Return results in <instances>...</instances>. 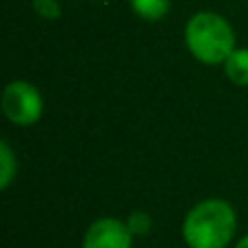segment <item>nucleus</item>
Returning a JSON list of instances; mask_svg holds the SVG:
<instances>
[{"instance_id": "1", "label": "nucleus", "mask_w": 248, "mask_h": 248, "mask_svg": "<svg viewBox=\"0 0 248 248\" xmlns=\"http://www.w3.org/2000/svg\"><path fill=\"white\" fill-rule=\"evenodd\" d=\"M237 229L233 207L222 198L194 205L183 220V240L189 248H227Z\"/></svg>"}, {"instance_id": "2", "label": "nucleus", "mask_w": 248, "mask_h": 248, "mask_svg": "<svg viewBox=\"0 0 248 248\" xmlns=\"http://www.w3.org/2000/svg\"><path fill=\"white\" fill-rule=\"evenodd\" d=\"M185 44L202 63H224L235 50V35L218 13H196L185 26Z\"/></svg>"}, {"instance_id": "3", "label": "nucleus", "mask_w": 248, "mask_h": 248, "mask_svg": "<svg viewBox=\"0 0 248 248\" xmlns=\"http://www.w3.org/2000/svg\"><path fill=\"white\" fill-rule=\"evenodd\" d=\"M2 113L17 126H31L42 118L44 100L37 87L26 81H13L2 92Z\"/></svg>"}, {"instance_id": "4", "label": "nucleus", "mask_w": 248, "mask_h": 248, "mask_svg": "<svg viewBox=\"0 0 248 248\" xmlns=\"http://www.w3.org/2000/svg\"><path fill=\"white\" fill-rule=\"evenodd\" d=\"M133 233L126 227V220L100 218L85 231L83 248H131Z\"/></svg>"}, {"instance_id": "5", "label": "nucleus", "mask_w": 248, "mask_h": 248, "mask_svg": "<svg viewBox=\"0 0 248 248\" xmlns=\"http://www.w3.org/2000/svg\"><path fill=\"white\" fill-rule=\"evenodd\" d=\"M224 72L235 85H248V48H235L224 61Z\"/></svg>"}, {"instance_id": "6", "label": "nucleus", "mask_w": 248, "mask_h": 248, "mask_svg": "<svg viewBox=\"0 0 248 248\" xmlns=\"http://www.w3.org/2000/svg\"><path fill=\"white\" fill-rule=\"evenodd\" d=\"M17 174V159L7 141H0V189L11 185L13 176Z\"/></svg>"}, {"instance_id": "7", "label": "nucleus", "mask_w": 248, "mask_h": 248, "mask_svg": "<svg viewBox=\"0 0 248 248\" xmlns=\"http://www.w3.org/2000/svg\"><path fill=\"white\" fill-rule=\"evenodd\" d=\"M131 7L144 20H161L170 9V0H131Z\"/></svg>"}, {"instance_id": "8", "label": "nucleus", "mask_w": 248, "mask_h": 248, "mask_svg": "<svg viewBox=\"0 0 248 248\" xmlns=\"http://www.w3.org/2000/svg\"><path fill=\"white\" fill-rule=\"evenodd\" d=\"M126 227L131 229L133 235H148L150 233V227H153V220H150L148 214L144 211H133L131 216L126 218Z\"/></svg>"}, {"instance_id": "9", "label": "nucleus", "mask_w": 248, "mask_h": 248, "mask_svg": "<svg viewBox=\"0 0 248 248\" xmlns=\"http://www.w3.org/2000/svg\"><path fill=\"white\" fill-rule=\"evenodd\" d=\"M33 7L46 20H57L61 16V7L57 0H33Z\"/></svg>"}, {"instance_id": "10", "label": "nucleus", "mask_w": 248, "mask_h": 248, "mask_svg": "<svg viewBox=\"0 0 248 248\" xmlns=\"http://www.w3.org/2000/svg\"><path fill=\"white\" fill-rule=\"evenodd\" d=\"M235 248H248V235L242 237V240L237 242V246H235Z\"/></svg>"}]
</instances>
